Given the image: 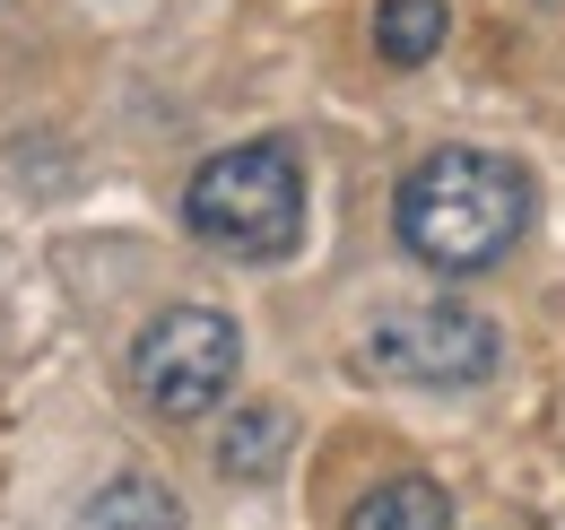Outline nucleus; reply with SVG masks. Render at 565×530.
<instances>
[{
	"instance_id": "1",
	"label": "nucleus",
	"mask_w": 565,
	"mask_h": 530,
	"mask_svg": "<svg viewBox=\"0 0 565 530\" xmlns=\"http://www.w3.org/2000/svg\"><path fill=\"white\" fill-rule=\"evenodd\" d=\"M392 235L409 262L444 278H479L531 235V174L504 148H435L401 174Z\"/></svg>"
},
{
	"instance_id": "2",
	"label": "nucleus",
	"mask_w": 565,
	"mask_h": 530,
	"mask_svg": "<svg viewBox=\"0 0 565 530\" xmlns=\"http://www.w3.org/2000/svg\"><path fill=\"white\" fill-rule=\"evenodd\" d=\"M183 226L226 262H287L305 244V166L287 139H235L183 183Z\"/></svg>"
},
{
	"instance_id": "3",
	"label": "nucleus",
	"mask_w": 565,
	"mask_h": 530,
	"mask_svg": "<svg viewBox=\"0 0 565 530\" xmlns=\"http://www.w3.org/2000/svg\"><path fill=\"white\" fill-rule=\"evenodd\" d=\"M356 365L374 383H409V392H470L504 365V339H495V322L479 305L426 296V305H392L356 339Z\"/></svg>"
},
{
	"instance_id": "4",
	"label": "nucleus",
	"mask_w": 565,
	"mask_h": 530,
	"mask_svg": "<svg viewBox=\"0 0 565 530\" xmlns=\"http://www.w3.org/2000/svg\"><path fill=\"white\" fill-rule=\"evenodd\" d=\"M235 374H244V331H235L217 305H166V314L131 339V392H140L157 417H174V426L210 417L217 400L235 392Z\"/></svg>"
},
{
	"instance_id": "5",
	"label": "nucleus",
	"mask_w": 565,
	"mask_h": 530,
	"mask_svg": "<svg viewBox=\"0 0 565 530\" xmlns=\"http://www.w3.org/2000/svg\"><path fill=\"white\" fill-rule=\"evenodd\" d=\"M287 444H296V417H287L279 400H253V409H235L226 435H217V478H226V487H270L287 469Z\"/></svg>"
},
{
	"instance_id": "6",
	"label": "nucleus",
	"mask_w": 565,
	"mask_h": 530,
	"mask_svg": "<svg viewBox=\"0 0 565 530\" xmlns=\"http://www.w3.org/2000/svg\"><path fill=\"white\" fill-rule=\"evenodd\" d=\"M349 530H452V496L435 478H418V469H401V478L365 487L349 505Z\"/></svg>"
},
{
	"instance_id": "7",
	"label": "nucleus",
	"mask_w": 565,
	"mask_h": 530,
	"mask_svg": "<svg viewBox=\"0 0 565 530\" xmlns=\"http://www.w3.org/2000/svg\"><path fill=\"white\" fill-rule=\"evenodd\" d=\"M452 35V0H374V53L392 70H418Z\"/></svg>"
},
{
	"instance_id": "8",
	"label": "nucleus",
	"mask_w": 565,
	"mask_h": 530,
	"mask_svg": "<svg viewBox=\"0 0 565 530\" xmlns=\"http://www.w3.org/2000/svg\"><path fill=\"white\" fill-rule=\"evenodd\" d=\"M87 530H183V505H174L166 478L122 469V478H105V487L87 496Z\"/></svg>"
}]
</instances>
